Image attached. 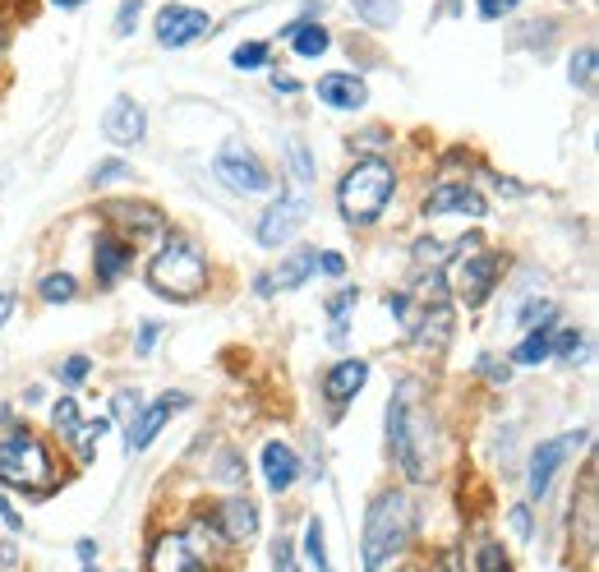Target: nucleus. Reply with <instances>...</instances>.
Returning a JSON list of instances; mask_svg holds the SVG:
<instances>
[{
    "label": "nucleus",
    "mask_w": 599,
    "mask_h": 572,
    "mask_svg": "<svg viewBox=\"0 0 599 572\" xmlns=\"http://www.w3.org/2000/svg\"><path fill=\"white\" fill-rule=\"evenodd\" d=\"M415 531V508L402 490H388L365 513V572H379L392 554H402Z\"/></svg>",
    "instance_id": "1"
},
{
    "label": "nucleus",
    "mask_w": 599,
    "mask_h": 572,
    "mask_svg": "<svg viewBox=\"0 0 599 572\" xmlns=\"http://www.w3.org/2000/svg\"><path fill=\"white\" fill-rule=\"evenodd\" d=\"M148 286L166 300H198L208 286V259L204 250L185 236H171L158 250V259L148 263Z\"/></svg>",
    "instance_id": "2"
},
{
    "label": "nucleus",
    "mask_w": 599,
    "mask_h": 572,
    "mask_svg": "<svg viewBox=\"0 0 599 572\" xmlns=\"http://www.w3.org/2000/svg\"><path fill=\"white\" fill-rule=\"evenodd\" d=\"M392 190H396V171H392V162H383V158L355 162V167L342 175V185H337L342 217H346L350 227H369L373 217L388 208Z\"/></svg>",
    "instance_id": "3"
},
{
    "label": "nucleus",
    "mask_w": 599,
    "mask_h": 572,
    "mask_svg": "<svg viewBox=\"0 0 599 572\" xmlns=\"http://www.w3.org/2000/svg\"><path fill=\"white\" fill-rule=\"evenodd\" d=\"M0 485H19L28 494L56 490L51 453L42 448L28 430H10L5 438H0Z\"/></svg>",
    "instance_id": "4"
},
{
    "label": "nucleus",
    "mask_w": 599,
    "mask_h": 572,
    "mask_svg": "<svg viewBox=\"0 0 599 572\" xmlns=\"http://www.w3.org/2000/svg\"><path fill=\"white\" fill-rule=\"evenodd\" d=\"M425 434H429V425H425V415L415 411V392H411V384H402L396 388V398L388 402V438H392V453H396V461H402V471L411 480L429 476V467H425L429 457L415 444V438H425Z\"/></svg>",
    "instance_id": "5"
},
{
    "label": "nucleus",
    "mask_w": 599,
    "mask_h": 572,
    "mask_svg": "<svg viewBox=\"0 0 599 572\" xmlns=\"http://www.w3.org/2000/svg\"><path fill=\"white\" fill-rule=\"evenodd\" d=\"M498 273H503L498 254L480 250V236H465V250H461V263H457V296L465 300V310H480V305L494 296Z\"/></svg>",
    "instance_id": "6"
},
{
    "label": "nucleus",
    "mask_w": 599,
    "mask_h": 572,
    "mask_svg": "<svg viewBox=\"0 0 599 572\" xmlns=\"http://www.w3.org/2000/svg\"><path fill=\"white\" fill-rule=\"evenodd\" d=\"M212 171H217V181L227 185V190H235V194H263L273 185V175H268V167H263L250 148H240V144H227L217 152V162H212Z\"/></svg>",
    "instance_id": "7"
},
{
    "label": "nucleus",
    "mask_w": 599,
    "mask_h": 572,
    "mask_svg": "<svg viewBox=\"0 0 599 572\" xmlns=\"http://www.w3.org/2000/svg\"><path fill=\"white\" fill-rule=\"evenodd\" d=\"M102 213H106V222L120 231L116 240H125V245H129V240L139 245V240H152V236H162V231H166V217H162L158 208H152V204H125V199H111Z\"/></svg>",
    "instance_id": "8"
},
{
    "label": "nucleus",
    "mask_w": 599,
    "mask_h": 572,
    "mask_svg": "<svg viewBox=\"0 0 599 572\" xmlns=\"http://www.w3.org/2000/svg\"><path fill=\"white\" fill-rule=\"evenodd\" d=\"M586 444V434L576 430V434H558V438H549V444H540L535 448V457H530V499H544L549 494V485H553V476H558V467L563 461Z\"/></svg>",
    "instance_id": "9"
},
{
    "label": "nucleus",
    "mask_w": 599,
    "mask_h": 572,
    "mask_svg": "<svg viewBox=\"0 0 599 572\" xmlns=\"http://www.w3.org/2000/svg\"><path fill=\"white\" fill-rule=\"evenodd\" d=\"M158 42L162 47H189V42H198L204 33H212V19L204 10H194V5H162L158 10Z\"/></svg>",
    "instance_id": "10"
},
{
    "label": "nucleus",
    "mask_w": 599,
    "mask_h": 572,
    "mask_svg": "<svg viewBox=\"0 0 599 572\" xmlns=\"http://www.w3.org/2000/svg\"><path fill=\"white\" fill-rule=\"evenodd\" d=\"M304 217H309V204L300 199V194H281V199L263 213V222H258V245L263 250H277L281 240H291L300 227H304Z\"/></svg>",
    "instance_id": "11"
},
{
    "label": "nucleus",
    "mask_w": 599,
    "mask_h": 572,
    "mask_svg": "<svg viewBox=\"0 0 599 572\" xmlns=\"http://www.w3.org/2000/svg\"><path fill=\"white\" fill-rule=\"evenodd\" d=\"M102 135L111 139V144H120V148H135V144H143L148 139V116H143V106L135 102V98H116L106 106V121H102Z\"/></svg>",
    "instance_id": "12"
},
{
    "label": "nucleus",
    "mask_w": 599,
    "mask_h": 572,
    "mask_svg": "<svg viewBox=\"0 0 599 572\" xmlns=\"http://www.w3.org/2000/svg\"><path fill=\"white\" fill-rule=\"evenodd\" d=\"M185 407H189L185 392H166V398H158L152 407H143V411H139V421L129 425V434H125V448H129V453H143V448L152 444V438L162 434V425L171 421V411H185Z\"/></svg>",
    "instance_id": "13"
},
{
    "label": "nucleus",
    "mask_w": 599,
    "mask_h": 572,
    "mask_svg": "<svg viewBox=\"0 0 599 572\" xmlns=\"http://www.w3.org/2000/svg\"><path fill=\"white\" fill-rule=\"evenodd\" d=\"M148 572H204V554L189 545V536H158L148 549Z\"/></svg>",
    "instance_id": "14"
},
{
    "label": "nucleus",
    "mask_w": 599,
    "mask_h": 572,
    "mask_svg": "<svg viewBox=\"0 0 599 572\" xmlns=\"http://www.w3.org/2000/svg\"><path fill=\"white\" fill-rule=\"evenodd\" d=\"M217 531L227 536L231 545L254 540V536H258V508H254V499H250V494L221 499V508H217Z\"/></svg>",
    "instance_id": "15"
},
{
    "label": "nucleus",
    "mask_w": 599,
    "mask_h": 572,
    "mask_svg": "<svg viewBox=\"0 0 599 572\" xmlns=\"http://www.w3.org/2000/svg\"><path fill=\"white\" fill-rule=\"evenodd\" d=\"M314 93H319L323 106H332V112H360V106L369 102L365 79H355V75H323Z\"/></svg>",
    "instance_id": "16"
},
{
    "label": "nucleus",
    "mask_w": 599,
    "mask_h": 572,
    "mask_svg": "<svg viewBox=\"0 0 599 572\" xmlns=\"http://www.w3.org/2000/svg\"><path fill=\"white\" fill-rule=\"evenodd\" d=\"M263 480H268L273 494H286L300 480V457L291 444H281V438H273L268 448H263Z\"/></svg>",
    "instance_id": "17"
},
{
    "label": "nucleus",
    "mask_w": 599,
    "mask_h": 572,
    "mask_svg": "<svg viewBox=\"0 0 599 572\" xmlns=\"http://www.w3.org/2000/svg\"><path fill=\"white\" fill-rule=\"evenodd\" d=\"M425 213L429 217H442V213H471V217H484L489 204H484V194L471 190V185H438L429 199H425Z\"/></svg>",
    "instance_id": "18"
},
{
    "label": "nucleus",
    "mask_w": 599,
    "mask_h": 572,
    "mask_svg": "<svg viewBox=\"0 0 599 572\" xmlns=\"http://www.w3.org/2000/svg\"><path fill=\"white\" fill-rule=\"evenodd\" d=\"M365 379H369V361H342V365H332V369H327V379H323L327 402L342 411V407L355 398V392L365 388Z\"/></svg>",
    "instance_id": "19"
},
{
    "label": "nucleus",
    "mask_w": 599,
    "mask_h": 572,
    "mask_svg": "<svg viewBox=\"0 0 599 572\" xmlns=\"http://www.w3.org/2000/svg\"><path fill=\"white\" fill-rule=\"evenodd\" d=\"M129 263H135V245H125V240H116V236H97V245H93V268H97V282H102V286L120 282Z\"/></svg>",
    "instance_id": "20"
},
{
    "label": "nucleus",
    "mask_w": 599,
    "mask_h": 572,
    "mask_svg": "<svg viewBox=\"0 0 599 572\" xmlns=\"http://www.w3.org/2000/svg\"><path fill=\"white\" fill-rule=\"evenodd\" d=\"M281 37L291 42V52H296L300 60H319V56L332 47V37H327V28L319 24V19H296V24L281 28Z\"/></svg>",
    "instance_id": "21"
},
{
    "label": "nucleus",
    "mask_w": 599,
    "mask_h": 572,
    "mask_svg": "<svg viewBox=\"0 0 599 572\" xmlns=\"http://www.w3.org/2000/svg\"><path fill=\"white\" fill-rule=\"evenodd\" d=\"M558 323V310H553L549 319H540V328L530 333L517 351H512V365H540V361H549V328Z\"/></svg>",
    "instance_id": "22"
},
{
    "label": "nucleus",
    "mask_w": 599,
    "mask_h": 572,
    "mask_svg": "<svg viewBox=\"0 0 599 572\" xmlns=\"http://www.w3.org/2000/svg\"><path fill=\"white\" fill-rule=\"evenodd\" d=\"M314 259H319V250H300V254H291V259L281 263V273H273V277H277L273 286H281V291H296V286H300L309 273H314Z\"/></svg>",
    "instance_id": "23"
},
{
    "label": "nucleus",
    "mask_w": 599,
    "mask_h": 572,
    "mask_svg": "<svg viewBox=\"0 0 599 572\" xmlns=\"http://www.w3.org/2000/svg\"><path fill=\"white\" fill-rule=\"evenodd\" d=\"M355 300H360V286H342V291L327 300V319H332V342H342V338H346V319H350V310H355Z\"/></svg>",
    "instance_id": "24"
},
{
    "label": "nucleus",
    "mask_w": 599,
    "mask_h": 572,
    "mask_svg": "<svg viewBox=\"0 0 599 572\" xmlns=\"http://www.w3.org/2000/svg\"><path fill=\"white\" fill-rule=\"evenodd\" d=\"M355 14H360L369 28H392L402 5H396V0H355Z\"/></svg>",
    "instance_id": "25"
},
{
    "label": "nucleus",
    "mask_w": 599,
    "mask_h": 572,
    "mask_svg": "<svg viewBox=\"0 0 599 572\" xmlns=\"http://www.w3.org/2000/svg\"><path fill=\"white\" fill-rule=\"evenodd\" d=\"M37 296L47 300V305H65V300H74V296H79V286H74L70 273H47V277L37 282Z\"/></svg>",
    "instance_id": "26"
},
{
    "label": "nucleus",
    "mask_w": 599,
    "mask_h": 572,
    "mask_svg": "<svg viewBox=\"0 0 599 572\" xmlns=\"http://www.w3.org/2000/svg\"><path fill=\"white\" fill-rule=\"evenodd\" d=\"M111 430L106 415H93V421H83L79 434H74V444H79V461H93V448L102 444V434Z\"/></svg>",
    "instance_id": "27"
},
{
    "label": "nucleus",
    "mask_w": 599,
    "mask_h": 572,
    "mask_svg": "<svg viewBox=\"0 0 599 572\" xmlns=\"http://www.w3.org/2000/svg\"><path fill=\"white\" fill-rule=\"evenodd\" d=\"M231 65L235 70H263L268 65V42H240L231 52Z\"/></svg>",
    "instance_id": "28"
},
{
    "label": "nucleus",
    "mask_w": 599,
    "mask_h": 572,
    "mask_svg": "<svg viewBox=\"0 0 599 572\" xmlns=\"http://www.w3.org/2000/svg\"><path fill=\"white\" fill-rule=\"evenodd\" d=\"M286 162H291V175L300 185L314 181V158H309V148L300 139H286Z\"/></svg>",
    "instance_id": "29"
},
{
    "label": "nucleus",
    "mask_w": 599,
    "mask_h": 572,
    "mask_svg": "<svg viewBox=\"0 0 599 572\" xmlns=\"http://www.w3.org/2000/svg\"><path fill=\"white\" fill-rule=\"evenodd\" d=\"M567 79H572L576 88H581V93H586V88H595V47H581V52L572 56Z\"/></svg>",
    "instance_id": "30"
},
{
    "label": "nucleus",
    "mask_w": 599,
    "mask_h": 572,
    "mask_svg": "<svg viewBox=\"0 0 599 572\" xmlns=\"http://www.w3.org/2000/svg\"><path fill=\"white\" fill-rule=\"evenodd\" d=\"M51 421H56V430H60L65 438H74V434H79V425H83L79 402H74V398H60V402L51 407Z\"/></svg>",
    "instance_id": "31"
},
{
    "label": "nucleus",
    "mask_w": 599,
    "mask_h": 572,
    "mask_svg": "<svg viewBox=\"0 0 599 572\" xmlns=\"http://www.w3.org/2000/svg\"><path fill=\"white\" fill-rule=\"evenodd\" d=\"M475 568H480V572H512V563H507V554H503L498 540H484V545H480Z\"/></svg>",
    "instance_id": "32"
},
{
    "label": "nucleus",
    "mask_w": 599,
    "mask_h": 572,
    "mask_svg": "<svg viewBox=\"0 0 599 572\" xmlns=\"http://www.w3.org/2000/svg\"><path fill=\"white\" fill-rule=\"evenodd\" d=\"M139 14H143V0H120V10H116V24H111V33L116 37H129L139 28Z\"/></svg>",
    "instance_id": "33"
},
{
    "label": "nucleus",
    "mask_w": 599,
    "mask_h": 572,
    "mask_svg": "<svg viewBox=\"0 0 599 572\" xmlns=\"http://www.w3.org/2000/svg\"><path fill=\"white\" fill-rule=\"evenodd\" d=\"M452 254V245H442L438 236H425V240H415V263H429V268H438L442 259Z\"/></svg>",
    "instance_id": "34"
},
{
    "label": "nucleus",
    "mask_w": 599,
    "mask_h": 572,
    "mask_svg": "<svg viewBox=\"0 0 599 572\" xmlns=\"http://www.w3.org/2000/svg\"><path fill=\"white\" fill-rule=\"evenodd\" d=\"M581 333L576 328H567V333H558V338H549V356H563V361H576V351H581Z\"/></svg>",
    "instance_id": "35"
},
{
    "label": "nucleus",
    "mask_w": 599,
    "mask_h": 572,
    "mask_svg": "<svg viewBox=\"0 0 599 572\" xmlns=\"http://www.w3.org/2000/svg\"><path fill=\"white\" fill-rule=\"evenodd\" d=\"M129 175H135V171H129L120 158H106V162H97V171H93V185L102 190V185H111V181H129Z\"/></svg>",
    "instance_id": "36"
},
{
    "label": "nucleus",
    "mask_w": 599,
    "mask_h": 572,
    "mask_svg": "<svg viewBox=\"0 0 599 572\" xmlns=\"http://www.w3.org/2000/svg\"><path fill=\"white\" fill-rule=\"evenodd\" d=\"M88 369H93V361H88V356H70V361L60 365V384H65V388L83 384V379H88Z\"/></svg>",
    "instance_id": "37"
},
{
    "label": "nucleus",
    "mask_w": 599,
    "mask_h": 572,
    "mask_svg": "<svg viewBox=\"0 0 599 572\" xmlns=\"http://www.w3.org/2000/svg\"><path fill=\"white\" fill-rule=\"evenodd\" d=\"M521 5V0H475V10H480V19L484 24H498L503 14H512Z\"/></svg>",
    "instance_id": "38"
},
{
    "label": "nucleus",
    "mask_w": 599,
    "mask_h": 572,
    "mask_svg": "<svg viewBox=\"0 0 599 572\" xmlns=\"http://www.w3.org/2000/svg\"><path fill=\"white\" fill-rule=\"evenodd\" d=\"M116 415H120V421H125V434H129V425H135L139 421V392H120V398H116Z\"/></svg>",
    "instance_id": "39"
},
{
    "label": "nucleus",
    "mask_w": 599,
    "mask_h": 572,
    "mask_svg": "<svg viewBox=\"0 0 599 572\" xmlns=\"http://www.w3.org/2000/svg\"><path fill=\"white\" fill-rule=\"evenodd\" d=\"M314 273H323V277H346V259L332 254V250H323V254L314 259Z\"/></svg>",
    "instance_id": "40"
},
{
    "label": "nucleus",
    "mask_w": 599,
    "mask_h": 572,
    "mask_svg": "<svg viewBox=\"0 0 599 572\" xmlns=\"http://www.w3.org/2000/svg\"><path fill=\"white\" fill-rule=\"evenodd\" d=\"M273 559H277V572H300V563H296V549H291V540H277V549H273Z\"/></svg>",
    "instance_id": "41"
},
{
    "label": "nucleus",
    "mask_w": 599,
    "mask_h": 572,
    "mask_svg": "<svg viewBox=\"0 0 599 572\" xmlns=\"http://www.w3.org/2000/svg\"><path fill=\"white\" fill-rule=\"evenodd\" d=\"M158 338H162V323H143V328H139V346H135V351H139V356H148V351L158 346Z\"/></svg>",
    "instance_id": "42"
},
{
    "label": "nucleus",
    "mask_w": 599,
    "mask_h": 572,
    "mask_svg": "<svg viewBox=\"0 0 599 572\" xmlns=\"http://www.w3.org/2000/svg\"><path fill=\"white\" fill-rule=\"evenodd\" d=\"M475 369H480V374H489V379H494L498 388L507 384V365H498V361H489V356H480V365H475Z\"/></svg>",
    "instance_id": "43"
},
{
    "label": "nucleus",
    "mask_w": 599,
    "mask_h": 572,
    "mask_svg": "<svg viewBox=\"0 0 599 572\" xmlns=\"http://www.w3.org/2000/svg\"><path fill=\"white\" fill-rule=\"evenodd\" d=\"M0 522H5L10 531H24V517H19V513L10 508V499H5V494H0Z\"/></svg>",
    "instance_id": "44"
},
{
    "label": "nucleus",
    "mask_w": 599,
    "mask_h": 572,
    "mask_svg": "<svg viewBox=\"0 0 599 572\" xmlns=\"http://www.w3.org/2000/svg\"><path fill=\"white\" fill-rule=\"evenodd\" d=\"M217 476L221 480H240V476H245V467H240V461L227 453V457H221V467H217Z\"/></svg>",
    "instance_id": "45"
},
{
    "label": "nucleus",
    "mask_w": 599,
    "mask_h": 572,
    "mask_svg": "<svg viewBox=\"0 0 599 572\" xmlns=\"http://www.w3.org/2000/svg\"><path fill=\"white\" fill-rule=\"evenodd\" d=\"M484 181H489V185H494L498 194H526V190H521L517 181H507V175H484Z\"/></svg>",
    "instance_id": "46"
},
{
    "label": "nucleus",
    "mask_w": 599,
    "mask_h": 572,
    "mask_svg": "<svg viewBox=\"0 0 599 572\" xmlns=\"http://www.w3.org/2000/svg\"><path fill=\"white\" fill-rule=\"evenodd\" d=\"M512 531H517V536H530V508H512Z\"/></svg>",
    "instance_id": "47"
},
{
    "label": "nucleus",
    "mask_w": 599,
    "mask_h": 572,
    "mask_svg": "<svg viewBox=\"0 0 599 572\" xmlns=\"http://www.w3.org/2000/svg\"><path fill=\"white\" fill-rule=\"evenodd\" d=\"M273 88H277V93H300V83H296L291 75H281V70L273 75Z\"/></svg>",
    "instance_id": "48"
},
{
    "label": "nucleus",
    "mask_w": 599,
    "mask_h": 572,
    "mask_svg": "<svg viewBox=\"0 0 599 572\" xmlns=\"http://www.w3.org/2000/svg\"><path fill=\"white\" fill-rule=\"evenodd\" d=\"M438 572H461V559H457V549H448V554L438 559Z\"/></svg>",
    "instance_id": "49"
},
{
    "label": "nucleus",
    "mask_w": 599,
    "mask_h": 572,
    "mask_svg": "<svg viewBox=\"0 0 599 572\" xmlns=\"http://www.w3.org/2000/svg\"><path fill=\"white\" fill-rule=\"evenodd\" d=\"M10 310H14V291H0V328H5Z\"/></svg>",
    "instance_id": "50"
},
{
    "label": "nucleus",
    "mask_w": 599,
    "mask_h": 572,
    "mask_svg": "<svg viewBox=\"0 0 599 572\" xmlns=\"http://www.w3.org/2000/svg\"><path fill=\"white\" fill-rule=\"evenodd\" d=\"M79 559L93 563V559H97V545H93V540H79Z\"/></svg>",
    "instance_id": "51"
},
{
    "label": "nucleus",
    "mask_w": 599,
    "mask_h": 572,
    "mask_svg": "<svg viewBox=\"0 0 599 572\" xmlns=\"http://www.w3.org/2000/svg\"><path fill=\"white\" fill-rule=\"evenodd\" d=\"M51 5H60V10H79V5H88V0H51Z\"/></svg>",
    "instance_id": "52"
},
{
    "label": "nucleus",
    "mask_w": 599,
    "mask_h": 572,
    "mask_svg": "<svg viewBox=\"0 0 599 572\" xmlns=\"http://www.w3.org/2000/svg\"><path fill=\"white\" fill-rule=\"evenodd\" d=\"M83 572H97V568H93V563H83Z\"/></svg>",
    "instance_id": "53"
},
{
    "label": "nucleus",
    "mask_w": 599,
    "mask_h": 572,
    "mask_svg": "<svg viewBox=\"0 0 599 572\" xmlns=\"http://www.w3.org/2000/svg\"><path fill=\"white\" fill-rule=\"evenodd\" d=\"M0 47H5V28H0Z\"/></svg>",
    "instance_id": "54"
},
{
    "label": "nucleus",
    "mask_w": 599,
    "mask_h": 572,
    "mask_svg": "<svg viewBox=\"0 0 599 572\" xmlns=\"http://www.w3.org/2000/svg\"><path fill=\"white\" fill-rule=\"evenodd\" d=\"M402 572H415V568H402Z\"/></svg>",
    "instance_id": "55"
}]
</instances>
